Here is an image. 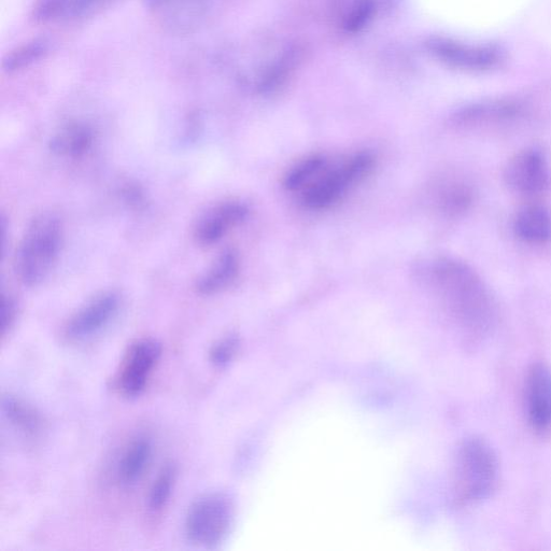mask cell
<instances>
[{
  "instance_id": "1",
  "label": "cell",
  "mask_w": 551,
  "mask_h": 551,
  "mask_svg": "<svg viewBox=\"0 0 551 551\" xmlns=\"http://www.w3.org/2000/svg\"><path fill=\"white\" fill-rule=\"evenodd\" d=\"M428 274L433 288L466 328L478 332L490 328L494 306L483 280L469 265L442 258L431 264Z\"/></svg>"
},
{
  "instance_id": "2",
  "label": "cell",
  "mask_w": 551,
  "mask_h": 551,
  "mask_svg": "<svg viewBox=\"0 0 551 551\" xmlns=\"http://www.w3.org/2000/svg\"><path fill=\"white\" fill-rule=\"evenodd\" d=\"M63 238L62 222L52 213L37 216L28 226L16 258V272L25 286L36 287L48 278L60 258Z\"/></svg>"
},
{
  "instance_id": "3",
  "label": "cell",
  "mask_w": 551,
  "mask_h": 551,
  "mask_svg": "<svg viewBox=\"0 0 551 551\" xmlns=\"http://www.w3.org/2000/svg\"><path fill=\"white\" fill-rule=\"evenodd\" d=\"M376 160L371 152L351 155L341 166L328 167L302 192L303 205L310 210L328 209L336 204L349 188L370 176Z\"/></svg>"
},
{
  "instance_id": "4",
  "label": "cell",
  "mask_w": 551,
  "mask_h": 551,
  "mask_svg": "<svg viewBox=\"0 0 551 551\" xmlns=\"http://www.w3.org/2000/svg\"><path fill=\"white\" fill-rule=\"evenodd\" d=\"M458 491L466 503L482 501L496 489L499 462L496 452L483 440L466 441L458 458Z\"/></svg>"
},
{
  "instance_id": "5",
  "label": "cell",
  "mask_w": 551,
  "mask_h": 551,
  "mask_svg": "<svg viewBox=\"0 0 551 551\" xmlns=\"http://www.w3.org/2000/svg\"><path fill=\"white\" fill-rule=\"evenodd\" d=\"M233 524V506L222 494H207L195 501L186 516L188 540L200 547L214 548L229 534Z\"/></svg>"
},
{
  "instance_id": "6",
  "label": "cell",
  "mask_w": 551,
  "mask_h": 551,
  "mask_svg": "<svg viewBox=\"0 0 551 551\" xmlns=\"http://www.w3.org/2000/svg\"><path fill=\"white\" fill-rule=\"evenodd\" d=\"M162 356V346L152 338H141L127 349L117 376V387L125 398L143 394Z\"/></svg>"
},
{
  "instance_id": "7",
  "label": "cell",
  "mask_w": 551,
  "mask_h": 551,
  "mask_svg": "<svg viewBox=\"0 0 551 551\" xmlns=\"http://www.w3.org/2000/svg\"><path fill=\"white\" fill-rule=\"evenodd\" d=\"M121 308L120 295L113 291L95 296L66 323L64 334L69 342H86L102 333L116 319Z\"/></svg>"
},
{
  "instance_id": "8",
  "label": "cell",
  "mask_w": 551,
  "mask_h": 551,
  "mask_svg": "<svg viewBox=\"0 0 551 551\" xmlns=\"http://www.w3.org/2000/svg\"><path fill=\"white\" fill-rule=\"evenodd\" d=\"M427 46L437 60L465 72H489L503 61L502 53L491 47H471L445 38H433Z\"/></svg>"
},
{
  "instance_id": "9",
  "label": "cell",
  "mask_w": 551,
  "mask_h": 551,
  "mask_svg": "<svg viewBox=\"0 0 551 551\" xmlns=\"http://www.w3.org/2000/svg\"><path fill=\"white\" fill-rule=\"evenodd\" d=\"M507 185L521 194H540L549 185V168L544 155L534 149L521 151L505 168Z\"/></svg>"
},
{
  "instance_id": "10",
  "label": "cell",
  "mask_w": 551,
  "mask_h": 551,
  "mask_svg": "<svg viewBox=\"0 0 551 551\" xmlns=\"http://www.w3.org/2000/svg\"><path fill=\"white\" fill-rule=\"evenodd\" d=\"M248 216L249 208L244 203L230 201L217 205L196 222L194 238L197 244L213 246Z\"/></svg>"
},
{
  "instance_id": "11",
  "label": "cell",
  "mask_w": 551,
  "mask_h": 551,
  "mask_svg": "<svg viewBox=\"0 0 551 551\" xmlns=\"http://www.w3.org/2000/svg\"><path fill=\"white\" fill-rule=\"evenodd\" d=\"M526 405L530 425L538 431L551 429V370L544 363L530 367L526 381Z\"/></svg>"
},
{
  "instance_id": "12",
  "label": "cell",
  "mask_w": 551,
  "mask_h": 551,
  "mask_svg": "<svg viewBox=\"0 0 551 551\" xmlns=\"http://www.w3.org/2000/svg\"><path fill=\"white\" fill-rule=\"evenodd\" d=\"M524 108L512 101H491L475 104L460 110L454 117L459 126H474L511 121L518 118Z\"/></svg>"
},
{
  "instance_id": "13",
  "label": "cell",
  "mask_w": 551,
  "mask_h": 551,
  "mask_svg": "<svg viewBox=\"0 0 551 551\" xmlns=\"http://www.w3.org/2000/svg\"><path fill=\"white\" fill-rule=\"evenodd\" d=\"M153 447L146 436H137L122 452L118 478L124 486H133L144 476L151 462Z\"/></svg>"
},
{
  "instance_id": "14",
  "label": "cell",
  "mask_w": 551,
  "mask_h": 551,
  "mask_svg": "<svg viewBox=\"0 0 551 551\" xmlns=\"http://www.w3.org/2000/svg\"><path fill=\"white\" fill-rule=\"evenodd\" d=\"M240 271L238 254L233 249L224 250L209 270L196 282V290L202 295H214L228 289Z\"/></svg>"
},
{
  "instance_id": "15",
  "label": "cell",
  "mask_w": 551,
  "mask_h": 551,
  "mask_svg": "<svg viewBox=\"0 0 551 551\" xmlns=\"http://www.w3.org/2000/svg\"><path fill=\"white\" fill-rule=\"evenodd\" d=\"M515 231L520 239L529 244L540 245L551 239V216L541 205L522 208L515 220Z\"/></svg>"
},
{
  "instance_id": "16",
  "label": "cell",
  "mask_w": 551,
  "mask_h": 551,
  "mask_svg": "<svg viewBox=\"0 0 551 551\" xmlns=\"http://www.w3.org/2000/svg\"><path fill=\"white\" fill-rule=\"evenodd\" d=\"M2 409L10 426L25 437L35 439L44 430V419L35 407L24 400L11 394L5 395Z\"/></svg>"
},
{
  "instance_id": "17",
  "label": "cell",
  "mask_w": 551,
  "mask_h": 551,
  "mask_svg": "<svg viewBox=\"0 0 551 551\" xmlns=\"http://www.w3.org/2000/svg\"><path fill=\"white\" fill-rule=\"evenodd\" d=\"M94 143V133L88 124L72 122L52 138L51 149L67 158H80Z\"/></svg>"
},
{
  "instance_id": "18",
  "label": "cell",
  "mask_w": 551,
  "mask_h": 551,
  "mask_svg": "<svg viewBox=\"0 0 551 551\" xmlns=\"http://www.w3.org/2000/svg\"><path fill=\"white\" fill-rule=\"evenodd\" d=\"M205 2L207 0H147L151 9L161 13L162 19L178 30L194 26L203 14Z\"/></svg>"
},
{
  "instance_id": "19",
  "label": "cell",
  "mask_w": 551,
  "mask_h": 551,
  "mask_svg": "<svg viewBox=\"0 0 551 551\" xmlns=\"http://www.w3.org/2000/svg\"><path fill=\"white\" fill-rule=\"evenodd\" d=\"M435 191V205L446 216L456 217L468 210L473 202L469 185L456 179L446 180Z\"/></svg>"
},
{
  "instance_id": "20",
  "label": "cell",
  "mask_w": 551,
  "mask_h": 551,
  "mask_svg": "<svg viewBox=\"0 0 551 551\" xmlns=\"http://www.w3.org/2000/svg\"><path fill=\"white\" fill-rule=\"evenodd\" d=\"M328 167V160L321 154L309 157L296 163L284 179V187L290 191H303Z\"/></svg>"
},
{
  "instance_id": "21",
  "label": "cell",
  "mask_w": 551,
  "mask_h": 551,
  "mask_svg": "<svg viewBox=\"0 0 551 551\" xmlns=\"http://www.w3.org/2000/svg\"><path fill=\"white\" fill-rule=\"evenodd\" d=\"M301 60L302 50L300 48L288 50L262 77L259 86L260 91L265 94H271L284 87L295 68L301 63Z\"/></svg>"
},
{
  "instance_id": "22",
  "label": "cell",
  "mask_w": 551,
  "mask_h": 551,
  "mask_svg": "<svg viewBox=\"0 0 551 551\" xmlns=\"http://www.w3.org/2000/svg\"><path fill=\"white\" fill-rule=\"evenodd\" d=\"M49 50V42L46 39H34L12 50L3 62L4 72L13 74L34 64L45 56Z\"/></svg>"
},
{
  "instance_id": "23",
  "label": "cell",
  "mask_w": 551,
  "mask_h": 551,
  "mask_svg": "<svg viewBox=\"0 0 551 551\" xmlns=\"http://www.w3.org/2000/svg\"><path fill=\"white\" fill-rule=\"evenodd\" d=\"M177 479L175 465L168 464L155 478L148 496V507L153 513H158L171 499Z\"/></svg>"
},
{
  "instance_id": "24",
  "label": "cell",
  "mask_w": 551,
  "mask_h": 551,
  "mask_svg": "<svg viewBox=\"0 0 551 551\" xmlns=\"http://www.w3.org/2000/svg\"><path fill=\"white\" fill-rule=\"evenodd\" d=\"M374 0H351L349 6L342 10V27L348 33H357L369 23L374 14Z\"/></svg>"
},
{
  "instance_id": "25",
  "label": "cell",
  "mask_w": 551,
  "mask_h": 551,
  "mask_svg": "<svg viewBox=\"0 0 551 551\" xmlns=\"http://www.w3.org/2000/svg\"><path fill=\"white\" fill-rule=\"evenodd\" d=\"M72 0H38L34 18L38 22H47L68 13Z\"/></svg>"
},
{
  "instance_id": "26",
  "label": "cell",
  "mask_w": 551,
  "mask_h": 551,
  "mask_svg": "<svg viewBox=\"0 0 551 551\" xmlns=\"http://www.w3.org/2000/svg\"><path fill=\"white\" fill-rule=\"evenodd\" d=\"M238 343L234 337H226L210 349L209 360L215 366L223 367L229 364L237 350Z\"/></svg>"
},
{
  "instance_id": "27",
  "label": "cell",
  "mask_w": 551,
  "mask_h": 551,
  "mask_svg": "<svg viewBox=\"0 0 551 551\" xmlns=\"http://www.w3.org/2000/svg\"><path fill=\"white\" fill-rule=\"evenodd\" d=\"M18 315L17 304L11 298L10 295L3 293L2 295V313H0V319H2V336L6 337L10 333L11 329L16 323Z\"/></svg>"
},
{
  "instance_id": "28",
  "label": "cell",
  "mask_w": 551,
  "mask_h": 551,
  "mask_svg": "<svg viewBox=\"0 0 551 551\" xmlns=\"http://www.w3.org/2000/svg\"><path fill=\"white\" fill-rule=\"evenodd\" d=\"M106 2H108V0H72L68 13L75 17H81L93 11L95 8L102 6Z\"/></svg>"
}]
</instances>
